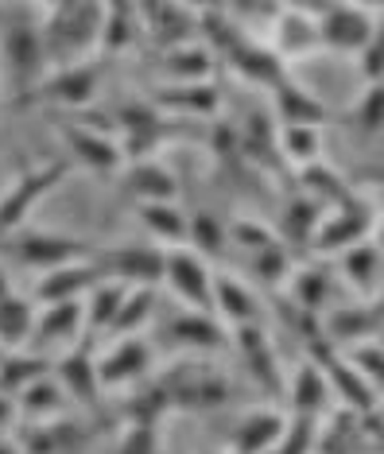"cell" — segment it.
Returning a JSON list of instances; mask_svg holds the SVG:
<instances>
[{
    "mask_svg": "<svg viewBox=\"0 0 384 454\" xmlns=\"http://www.w3.org/2000/svg\"><path fill=\"white\" fill-rule=\"evenodd\" d=\"M39 27H43V43L51 70L90 63L101 55V16L106 4L93 0H62V4H35Z\"/></svg>",
    "mask_w": 384,
    "mask_h": 454,
    "instance_id": "6da1fadb",
    "label": "cell"
},
{
    "mask_svg": "<svg viewBox=\"0 0 384 454\" xmlns=\"http://www.w3.org/2000/svg\"><path fill=\"white\" fill-rule=\"evenodd\" d=\"M0 67H4L8 86H12V106H20L51 74V59H47L35 4L0 8Z\"/></svg>",
    "mask_w": 384,
    "mask_h": 454,
    "instance_id": "7a4b0ae2",
    "label": "cell"
},
{
    "mask_svg": "<svg viewBox=\"0 0 384 454\" xmlns=\"http://www.w3.org/2000/svg\"><path fill=\"white\" fill-rule=\"evenodd\" d=\"M98 249H90L82 237L59 233V230H39V225H24L20 233L4 237L0 241V256L16 268H27V272L43 276L55 272L62 264H74V261H90Z\"/></svg>",
    "mask_w": 384,
    "mask_h": 454,
    "instance_id": "3957f363",
    "label": "cell"
},
{
    "mask_svg": "<svg viewBox=\"0 0 384 454\" xmlns=\"http://www.w3.org/2000/svg\"><path fill=\"white\" fill-rule=\"evenodd\" d=\"M67 175H70V160L62 156V160H47V163H35V168H24L16 179L4 183V191H0V241L24 230L27 218L35 214V206L55 187H62Z\"/></svg>",
    "mask_w": 384,
    "mask_h": 454,
    "instance_id": "277c9868",
    "label": "cell"
},
{
    "mask_svg": "<svg viewBox=\"0 0 384 454\" xmlns=\"http://www.w3.org/2000/svg\"><path fill=\"white\" fill-rule=\"evenodd\" d=\"M106 70L109 59H90V63H74V67H59L39 82L31 94L20 101V109L27 106H55V109H90L98 101L101 86H106Z\"/></svg>",
    "mask_w": 384,
    "mask_h": 454,
    "instance_id": "5b68a950",
    "label": "cell"
},
{
    "mask_svg": "<svg viewBox=\"0 0 384 454\" xmlns=\"http://www.w3.org/2000/svg\"><path fill=\"white\" fill-rule=\"evenodd\" d=\"M372 225H377V202L349 191L341 202L323 210V222H318V233H315L310 249L318 256H341V253L357 249V245L372 241Z\"/></svg>",
    "mask_w": 384,
    "mask_h": 454,
    "instance_id": "8992f818",
    "label": "cell"
},
{
    "mask_svg": "<svg viewBox=\"0 0 384 454\" xmlns=\"http://www.w3.org/2000/svg\"><path fill=\"white\" fill-rule=\"evenodd\" d=\"M168 392L171 408L179 411H217L233 400V385L225 373H217L210 365H199V361H179L168 373L155 377Z\"/></svg>",
    "mask_w": 384,
    "mask_h": 454,
    "instance_id": "52a82bcc",
    "label": "cell"
},
{
    "mask_svg": "<svg viewBox=\"0 0 384 454\" xmlns=\"http://www.w3.org/2000/svg\"><path fill=\"white\" fill-rule=\"evenodd\" d=\"M62 152H67L70 168H86L93 175H121L124 171V148L113 129L82 125V121H59L55 125Z\"/></svg>",
    "mask_w": 384,
    "mask_h": 454,
    "instance_id": "ba28073f",
    "label": "cell"
},
{
    "mask_svg": "<svg viewBox=\"0 0 384 454\" xmlns=\"http://www.w3.org/2000/svg\"><path fill=\"white\" fill-rule=\"evenodd\" d=\"M163 261H168V249H160L152 241H121V245L93 253L101 280L124 284V287H160Z\"/></svg>",
    "mask_w": 384,
    "mask_h": 454,
    "instance_id": "9c48e42d",
    "label": "cell"
},
{
    "mask_svg": "<svg viewBox=\"0 0 384 454\" xmlns=\"http://www.w3.org/2000/svg\"><path fill=\"white\" fill-rule=\"evenodd\" d=\"M155 365V349L148 346V338H113L106 349H98V377L106 392H132L144 380H152Z\"/></svg>",
    "mask_w": 384,
    "mask_h": 454,
    "instance_id": "30bf717a",
    "label": "cell"
},
{
    "mask_svg": "<svg viewBox=\"0 0 384 454\" xmlns=\"http://www.w3.org/2000/svg\"><path fill=\"white\" fill-rule=\"evenodd\" d=\"M233 349H237V357H241L248 380H253L272 404H284L287 373H284V365H279V354H276L272 338H268V330L264 326L233 330Z\"/></svg>",
    "mask_w": 384,
    "mask_h": 454,
    "instance_id": "8fae6325",
    "label": "cell"
},
{
    "mask_svg": "<svg viewBox=\"0 0 384 454\" xmlns=\"http://www.w3.org/2000/svg\"><path fill=\"white\" fill-rule=\"evenodd\" d=\"M372 27H377V8L365 4H323L318 8V43L323 51L338 55H365Z\"/></svg>",
    "mask_w": 384,
    "mask_h": 454,
    "instance_id": "7c38bea8",
    "label": "cell"
},
{
    "mask_svg": "<svg viewBox=\"0 0 384 454\" xmlns=\"http://www.w3.org/2000/svg\"><path fill=\"white\" fill-rule=\"evenodd\" d=\"M163 287L179 299L186 311H210L214 307V264L202 261L194 249H171L168 261H163Z\"/></svg>",
    "mask_w": 384,
    "mask_h": 454,
    "instance_id": "4fadbf2b",
    "label": "cell"
},
{
    "mask_svg": "<svg viewBox=\"0 0 384 454\" xmlns=\"http://www.w3.org/2000/svg\"><path fill=\"white\" fill-rule=\"evenodd\" d=\"M51 377L62 385V392L70 396V404L74 408H93L101 400V377H98V346L90 342V338H82L78 346L62 349L55 357V369H51Z\"/></svg>",
    "mask_w": 384,
    "mask_h": 454,
    "instance_id": "5bb4252c",
    "label": "cell"
},
{
    "mask_svg": "<svg viewBox=\"0 0 384 454\" xmlns=\"http://www.w3.org/2000/svg\"><path fill=\"white\" fill-rule=\"evenodd\" d=\"M380 326H384V307L365 303V299L330 307L323 315V338H326L330 349H338V354H346V349H354L361 342H372V338L380 334Z\"/></svg>",
    "mask_w": 384,
    "mask_h": 454,
    "instance_id": "9a60e30c",
    "label": "cell"
},
{
    "mask_svg": "<svg viewBox=\"0 0 384 454\" xmlns=\"http://www.w3.org/2000/svg\"><path fill=\"white\" fill-rule=\"evenodd\" d=\"M140 8V27H144V39L155 47V51H171V47H183V43H194L199 39V20H202V8H191V4H137Z\"/></svg>",
    "mask_w": 384,
    "mask_h": 454,
    "instance_id": "2e32d148",
    "label": "cell"
},
{
    "mask_svg": "<svg viewBox=\"0 0 384 454\" xmlns=\"http://www.w3.org/2000/svg\"><path fill=\"white\" fill-rule=\"evenodd\" d=\"M86 334V299H74V303H51L39 307L35 318V334H31V349L47 357H59L62 349L78 346Z\"/></svg>",
    "mask_w": 384,
    "mask_h": 454,
    "instance_id": "e0dca14e",
    "label": "cell"
},
{
    "mask_svg": "<svg viewBox=\"0 0 384 454\" xmlns=\"http://www.w3.org/2000/svg\"><path fill=\"white\" fill-rule=\"evenodd\" d=\"M268 47L284 59L287 67L295 59H307L310 51H323L318 43V8H299V4H287V8H276V20L268 27Z\"/></svg>",
    "mask_w": 384,
    "mask_h": 454,
    "instance_id": "ac0fdd59",
    "label": "cell"
},
{
    "mask_svg": "<svg viewBox=\"0 0 384 454\" xmlns=\"http://www.w3.org/2000/svg\"><path fill=\"white\" fill-rule=\"evenodd\" d=\"M214 318L222 323L225 330H245V326H264L261 323V295H256V287L241 280V276L233 272H214Z\"/></svg>",
    "mask_w": 384,
    "mask_h": 454,
    "instance_id": "d6986e66",
    "label": "cell"
},
{
    "mask_svg": "<svg viewBox=\"0 0 384 454\" xmlns=\"http://www.w3.org/2000/svg\"><path fill=\"white\" fill-rule=\"evenodd\" d=\"M121 194L132 206H152V202H179V179L160 156L152 160H132L124 163V171L117 175Z\"/></svg>",
    "mask_w": 384,
    "mask_h": 454,
    "instance_id": "ffe728a7",
    "label": "cell"
},
{
    "mask_svg": "<svg viewBox=\"0 0 384 454\" xmlns=\"http://www.w3.org/2000/svg\"><path fill=\"white\" fill-rule=\"evenodd\" d=\"M16 439L24 454H82L93 442V427L74 416H62L51 423H27Z\"/></svg>",
    "mask_w": 384,
    "mask_h": 454,
    "instance_id": "44dd1931",
    "label": "cell"
},
{
    "mask_svg": "<svg viewBox=\"0 0 384 454\" xmlns=\"http://www.w3.org/2000/svg\"><path fill=\"white\" fill-rule=\"evenodd\" d=\"M330 404H334V392L315 357L299 361L295 373L287 377V396H284V411L287 416H307V419H323Z\"/></svg>",
    "mask_w": 384,
    "mask_h": 454,
    "instance_id": "7402d4cb",
    "label": "cell"
},
{
    "mask_svg": "<svg viewBox=\"0 0 384 454\" xmlns=\"http://www.w3.org/2000/svg\"><path fill=\"white\" fill-rule=\"evenodd\" d=\"M98 284H101V272H98V264H93V256H90V261H74V264L55 268V272L35 276L31 299H35V307L74 303V299H86Z\"/></svg>",
    "mask_w": 384,
    "mask_h": 454,
    "instance_id": "603a6c76",
    "label": "cell"
},
{
    "mask_svg": "<svg viewBox=\"0 0 384 454\" xmlns=\"http://www.w3.org/2000/svg\"><path fill=\"white\" fill-rule=\"evenodd\" d=\"M287 431V411L279 404L268 408H248L241 419L233 423V439L225 450L233 454H272Z\"/></svg>",
    "mask_w": 384,
    "mask_h": 454,
    "instance_id": "cb8c5ba5",
    "label": "cell"
},
{
    "mask_svg": "<svg viewBox=\"0 0 384 454\" xmlns=\"http://www.w3.org/2000/svg\"><path fill=\"white\" fill-rule=\"evenodd\" d=\"M323 365V373H326V380H330V392H334V404H346L349 411H372L377 408V392L369 388V380L357 373L354 365L346 361V354H338V349H330V346H323V349H315L310 354Z\"/></svg>",
    "mask_w": 384,
    "mask_h": 454,
    "instance_id": "d4e9b609",
    "label": "cell"
},
{
    "mask_svg": "<svg viewBox=\"0 0 384 454\" xmlns=\"http://www.w3.org/2000/svg\"><path fill=\"white\" fill-rule=\"evenodd\" d=\"M152 106L163 117H179V121H217L222 113V94L214 82H194V86H160L152 94Z\"/></svg>",
    "mask_w": 384,
    "mask_h": 454,
    "instance_id": "484cf974",
    "label": "cell"
},
{
    "mask_svg": "<svg viewBox=\"0 0 384 454\" xmlns=\"http://www.w3.org/2000/svg\"><path fill=\"white\" fill-rule=\"evenodd\" d=\"M168 342L183 346V349H194V354H217V349H230L233 346V334L225 330L210 311H175L168 323Z\"/></svg>",
    "mask_w": 384,
    "mask_h": 454,
    "instance_id": "4316f807",
    "label": "cell"
},
{
    "mask_svg": "<svg viewBox=\"0 0 384 454\" xmlns=\"http://www.w3.org/2000/svg\"><path fill=\"white\" fill-rule=\"evenodd\" d=\"M225 63H230V70L237 78H245V82H253V86H261V90H268L272 94L276 86H284L287 78V63L276 55L268 43H261V39H253L248 35L241 47H233L230 55H225Z\"/></svg>",
    "mask_w": 384,
    "mask_h": 454,
    "instance_id": "83f0119b",
    "label": "cell"
},
{
    "mask_svg": "<svg viewBox=\"0 0 384 454\" xmlns=\"http://www.w3.org/2000/svg\"><path fill=\"white\" fill-rule=\"evenodd\" d=\"M334 268H338L341 284H346L357 299H365V303H377V299H380V287H384V253L372 241H365V245H357V249L334 256Z\"/></svg>",
    "mask_w": 384,
    "mask_h": 454,
    "instance_id": "f1b7e54d",
    "label": "cell"
},
{
    "mask_svg": "<svg viewBox=\"0 0 384 454\" xmlns=\"http://www.w3.org/2000/svg\"><path fill=\"white\" fill-rule=\"evenodd\" d=\"M287 295H292L295 311H303L307 318L326 315L330 311V299H334V268L330 264H318V261H307L299 264L287 280Z\"/></svg>",
    "mask_w": 384,
    "mask_h": 454,
    "instance_id": "f546056e",
    "label": "cell"
},
{
    "mask_svg": "<svg viewBox=\"0 0 384 454\" xmlns=\"http://www.w3.org/2000/svg\"><path fill=\"white\" fill-rule=\"evenodd\" d=\"M214 51L194 39V43L160 51V86H194V82H214Z\"/></svg>",
    "mask_w": 384,
    "mask_h": 454,
    "instance_id": "4dcf8cb0",
    "label": "cell"
},
{
    "mask_svg": "<svg viewBox=\"0 0 384 454\" xmlns=\"http://www.w3.org/2000/svg\"><path fill=\"white\" fill-rule=\"evenodd\" d=\"M137 218L144 225L152 245L160 249H186V233H191V214L179 202H152V206H137Z\"/></svg>",
    "mask_w": 384,
    "mask_h": 454,
    "instance_id": "1f68e13d",
    "label": "cell"
},
{
    "mask_svg": "<svg viewBox=\"0 0 384 454\" xmlns=\"http://www.w3.org/2000/svg\"><path fill=\"white\" fill-rule=\"evenodd\" d=\"M272 117H276V125H279V129H287V125L323 129L326 106H323V101H318L315 94H310V90L295 86V82L287 78L284 86H276V90H272Z\"/></svg>",
    "mask_w": 384,
    "mask_h": 454,
    "instance_id": "d6a6232c",
    "label": "cell"
},
{
    "mask_svg": "<svg viewBox=\"0 0 384 454\" xmlns=\"http://www.w3.org/2000/svg\"><path fill=\"white\" fill-rule=\"evenodd\" d=\"M140 39H144L140 8L137 4H106V16H101V59L129 55Z\"/></svg>",
    "mask_w": 384,
    "mask_h": 454,
    "instance_id": "836d02e7",
    "label": "cell"
},
{
    "mask_svg": "<svg viewBox=\"0 0 384 454\" xmlns=\"http://www.w3.org/2000/svg\"><path fill=\"white\" fill-rule=\"evenodd\" d=\"M16 404H20V419L24 423H51V419L70 416V408H74L55 377H43V380H35L31 388H24L16 396Z\"/></svg>",
    "mask_w": 384,
    "mask_h": 454,
    "instance_id": "e575fe53",
    "label": "cell"
},
{
    "mask_svg": "<svg viewBox=\"0 0 384 454\" xmlns=\"http://www.w3.org/2000/svg\"><path fill=\"white\" fill-rule=\"evenodd\" d=\"M51 369H55V357L39 354V349H8V357L0 361V392H8V396H20L24 388H31L35 380L51 377Z\"/></svg>",
    "mask_w": 384,
    "mask_h": 454,
    "instance_id": "d590c367",
    "label": "cell"
},
{
    "mask_svg": "<svg viewBox=\"0 0 384 454\" xmlns=\"http://www.w3.org/2000/svg\"><path fill=\"white\" fill-rule=\"evenodd\" d=\"M35 318H39V307L31 295L12 292L8 299H0V346L27 349L31 334H35Z\"/></svg>",
    "mask_w": 384,
    "mask_h": 454,
    "instance_id": "8d00e7d4",
    "label": "cell"
},
{
    "mask_svg": "<svg viewBox=\"0 0 384 454\" xmlns=\"http://www.w3.org/2000/svg\"><path fill=\"white\" fill-rule=\"evenodd\" d=\"M318 222H323V206L315 199H307V194H295V199H287L284 206V222L276 225L279 241L287 245V249H310L315 245V233H318Z\"/></svg>",
    "mask_w": 384,
    "mask_h": 454,
    "instance_id": "74e56055",
    "label": "cell"
},
{
    "mask_svg": "<svg viewBox=\"0 0 384 454\" xmlns=\"http://www.w3.org/2000/svg\"><path fill=\"white\" fill-rule=\"evenodd\" d=\"M124 295H129V287L113 284V280H101L86 295V334L90 338H109V330H113V323H117V315H121Z\"/></svg>",
    "mask_w": 384,
    "mask_h": 454,
    "instance_id": "f35d334b",
    "label": "cell"
},
{
    "mask_svg": "<svg viewBox=\"0 0 384 454\" xmlns=\"http://www.w3.org/2000/svg\"><path fill=\"white\" fill-rule=\"evenodd\" d=\"M186 249H194L202 261H214L230 249V222L217 218L214 210L191 214V233H186Z\"/></svg>",
    "mask_w": 384,
    "mask_h": 454,
    "instance_id": "ab89813d",
    "label": "cell"
},
{
    "mask_svg": "<svg viewBox=\"0 0 384 454\" xmlns=\"http://www.w3.org/2000/svg\"><path fill=\"white\" fill-rule=\"evenodd\" d=\"M155 292H160V287H129V295H124V303H121V315H117V323H113L106 342L144 334V326L155 318Z\"/></svg>",
    "mask_w": 384,
    "mask_h": 454,
    "instance_id": "60d3db41",
    "label": "cell"
},
{
    "mask_svg": "<svg viewBox=\"0 0 384 454\" xmlns=\"http://www.w3.org/2000/svg\"><path fill=\"white\" fill-rule=\"evenodd\" d=\"M299 183H303L307 199H315L323 210H326V206H334V202H341L349 194V183L341 179V175L330 168L326 160H318V163H310V168L299 171Z\"/></svg>",
    "mask_w": 384,
    "mask_h": 454,
    "instance_id": "b9f144b4",
    "label": "cell"
},
{
    "mask_svg": "<svg viewBox=\"0 0 384 454\" xmlns=\"http://www.w3.org/2000/svg\"><path fill=\"white\" fill-rule=\"evenodd\" d=\"M279 156H284V163H292L295 171L318 163L323 160V137H318V129H303V125L279 129Z\"/></svg>",
    "mask_w": 384,
    "mask_h": 454,
    "instance_id": "7bdbcfd3",
    "label": "cell"
},
{
    "mask_svg": "<svg viewBox=\"0 0 384 454\" xmlns=\"http://www.w3.org/2000/svg\"><path fill=\"white\" fill-rule=\"evenodd\" d=\"M354 129H357V137H365V140H380L384 137V82L365 86V94L357 98Z\"/></svg>",
    "mask_w": 384,
    "mask_h": 454,
    "instance_id": "ee69618b",
    "label": "cell"
},
{
    "mask_svg": "<svg viewBox=\"0 0 384 454\" xmlns=\"http://www.w3.org/2000/svg\"><path fill=\"white\" fill-rule=\"evenodd\" d=\"M230 245H233V249H245L248 256H253V253H264V249L284 245V241H279L276 225L256 222V218H233L230 222Z\"/></svg>",
    "mask_w": 384,
    "mask_h": 454,
    "instance_id": "f6af8a7d",
    "label": "cell"
},
{
    "mask_svg": "<svg viewBox=\"0 0 384 454\" xmlns=\"http://www.w3.org/2000/svg\"><path fill=\"white\" fill-rule=\"evenodd\" d=\"M318 439H323V419L287 416V431H284V439H279V447L272 454H315Z\"/></svg>",
    "mask_w": 384,
    "mask_h": 454,
    "instance_id": "bcb514c9",
    "label": "cell"
},
{
    "mask_svg": "<svg viewBox=\"0 0 384 454\" xmlns=\"http://www.w3.org/2000/svg\"><path fill=\"white\" fill-rule=\"evenodd\" d=\"M346 361L369 380V388L384 400V346L377 342V338H372V342H361L354 349H346Z\"/></svg>",
    "mask_w": 384,
    "mask_h": 454,
    "instance_id": "7dc6e473",
    "label": "cell"
},
{
    "mask_svg": "<svg viewBox=\"0 0 384 454\" xmlns=\"http://www.w3.org/2000/svg\"><path fill=\"white\" fill-rule=\"evenodd\" d=\"M357 67H361L365 86H377V82H384V8H377V27H372V39H369L365 55L357 59Z\"/></svg>",
    "mask_w": 384,
    "mask_h": 454,
    "instance_id": "c3c4849f",
    "label": "cell"
},
{
    "mask_svg": "<svg viewBox=\"0 0 384 454\" xmlns=\"http://www.w3.org/2000/svg\"><path fill=\"white\" fill-rule=\"evenodd\" d=\"M117 454H160V427H152V423H129V427H121Z\"/></svg>",
    "mask_w": 384,
    "mask_h": 454,
    "instance_id": "681fc988",
    "label": "cell"
},
{
    "mask_svg": "<svg viewBox=\"0 0 384 454\" xmlns=\"http://www.w3.org/2000/svg\"><path fill=\"white\" fill-rule=\"evenodd\" d=\"M16 419H20V404H16V396H8V392H0V431L16 427Z\"/></svg>",
    "mask_w": 384,
    "mask_h": 454,
    "instance_id": "f907efd6",
    "label": "cell"
},
{
    "mask_svg": "<svg viewBox=\"0 0 384 454\" xmlns=\"http://www.w3.org/2000/svg\"><path fill=\"white\" fill-rule=\"evenodd\" d=\"M372 245L384 253V191H380V199H377V225H372Z\"/></svg>",
    "mask_w": 384,
    "mask_h": 454,
    "instance_id": "816d5d0a",
    "label": "cell"
},
{
    "mask_svg": "<svg viewBox=\"0 0 384 454\" xmlns=\"http://www.w3.org/2000/svg\"><path fill=\"white\" fill-rule=\"evenodd\" d=\"M12 295V280H8V261L0 256V299Z\"/></svg>",
    "mask_w": 384,
    "mask_h": 454,
    "instance_id": "f5cc1de1",
    "label": "cell"
},
{
    "mask_svg": "<svg viewBox=\"0 0 384 454\" xmlns=\"http://www.w3.org/2000/svg\"><path fill=\"white\" fill-rule=\"evenodd\" d=\"M0 454H24L20 450V439L16 435H0Z\"/></svg>",
    "mask_w": 384,
    "mask_h": 454,
    "instance_id": "db71d44e",
    "label": "cell"
},
{
    "mask_svg": "<svg viewBox=\"0 0 384 454\" xmlns=\"http://www.w3.org/2000/svg\"><path fill=\"white\" fill-rule=\"evenodd\" d=\"M377 342H380V346H384V326H380V334H377Z\"/></svg>",
    "mask_w": 384,
    "mask_h": 454,
    "instance_id": "11a10c76",
    "label": "cell"
},
{
    "mask_svg": "<svg viewBox=\"0 0 384 454\" xmlns=\"http://www.w3.org/2000/svg\"><path fill=\"white\" fill-rule=\"evenodd\" d=\"M206 454H233V450H206Z\"/></svg>",
    "mask_w": 384,
    "mask_h": 454,
    "instance_id": "9f6ffc18",
    "label": "cell"
},
{
    "mask_svg": "<svg viewBox=\"0 0 384 454\" xmlns=\"http://www.w3.org/2000/svg\"><path fill=\"white\" fill-rule=\"evenodd\" d=\"M4 357H8V349H4V346H0V361H4Z\"/></svg>",
    "mask_w": 384,
    "mask_h": 454,
    "instance_id": "6f0895ef",
    "label": "cell"
}]
</instances>
